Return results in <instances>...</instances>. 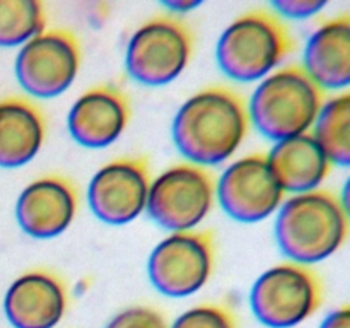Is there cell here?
<instances>
[{
    "label": "cell",
    "instance_id": "obj_1",
    "mask_svg": "<svg viewBox=\"0 0 350 328\" xmlns=\"http://www.w3.org/2000/svg\"><path fill=\"white\" fill-rule=\"evenodd\" d=\"M250 130L248 105L234 89L212 85L191 94L173 120V140L195 166H217L245 142Z\"/></svg>",
    "mask_w": 350,
    "mask_h": 328
},
{
    "label": "cell",
    "instance_id": "obj_2",
    "mask_svg": "<svg viewBox=\"0 0 350 328\" xmlns=\"http://www.w3.org/2000/svg\"><path fill=\"white\" fill-rule=\"evenodd\" d=\"M349 234L344 204L328 190L293 195L279 207L275 238L280 251L299 265L334 255Z\"/></svg>",
    "mask_w": 350,
    "mask_h": 328
},
{
    "label": "cell",
    "instance_id": "obj_3",
    "mask_svg": "<svg viewBox=\"0 0 350 328\" xmlns=\"http://www.w3.org/2000/svg\"><path fill=\"white\" fill-rule=\"evenodd\" d=\"M325 102L321 91L299 65L273 70L252 96L248 116L256 128L275 142L310 133Z\"/></svg>",
    "mask_w": 350,
    "mask_h": 328
},
{
    "label": "cell",
    "instance_id": "obj_4",
    "mask_svg": "<svg viewBox=\"0 0 350 328\" xmlns=\"http://www.w3.org/2000/svg\"><path fill=\"white\" fill-rule=\"evenodd\" d=\"M293 50V36L275 14L252 10L222 31L215 58L229 79L255 82L272 74Z\"/></svg>",
    "mask_w": 350,
    "mask_h": 328
},
{
    "label": "cell",
    "instance_id": "obj_5",
    "mask_svg": "<svg viewBox=\"0 0 350 328\" xmlns=\"http://www.w3.org/2000/svg\"><path fill=\"white\" fill-rule=\"evenodd\" d=\"M191 53L190 27L173 16H156L137 27L129 40L126 72L144 85H166L183 74Z\"/></svg>",
    "mask_w": 350,
    "mask_h": 328
},
{
    "label": "cell",
    "instance_id": "obj_6",
    "mask_svg": "<svg viewBox=\"0 0 350 328\" xmlns=\"http://www.w3.org/2000/svg\"><path fill=\"white\" fill-rule=\"evenodd\" d=\"M323 303V284L314 270L287 262L272 266L256 279L250 294L255 316L270 328L303 323Z\"/></svg>",
    "mask_w": 350,
    "mask_h": 328
},
{
    "label": "cell",
    "instance_id": "obj_7",
    "mask_svg": "<svg viewBox=\"0 0 350 328\" xmlns=\"http://www.w3.org/2000/svg\"><path fill=\"white\" fill-rule=\"evenodd\" d=\"M215 180L205 167L180 163L150 180L147 212L161 228L193 231L212 210Z\"/></svg>",
    "mask_w": 350,
    "mask_h": 328
},
{
    "label": "cell",
    "instance_id": "obj_8",
    "mask_svg": "<svg viewBox=\"0 0 350 328\" xmlns=\"http://www.w3.org/2000/svg\"><path fill=\"white\" fill-rule=\"evenodd\" d=\"M214 260L215 245L211 231L173 232L150 253L147 273L164 296L187 297L207 284Z\"/></svg>",
    "mask_w": 350,
    "mask_h": 328
},
{
    "label": "cell",
    "instance_id": "obj_9",
    "mask_svg": "<svg viewBox=\"0 0 350 328\" xmlns=\"http://www.w3.org/2000/svg\"><path fill=\"white\" fill-rule=\"evenodd\" d=\"M81 68V44L67 29H44L21 46L16 77L34 98H55L74 84Z\"/></svg>",
    "mask_w": 350,
    "mask_h": 328
},
{
    "label": "cell",
    "instance_id": "obj_10",
    "mask_svg": "<svg viewBox=\"0 0 350 328\" xmlns=\"http://www.w3.org/2000/svg\"><path fill=\"white\" fill-rule=\"evenodd\" d=\"M284 195L265 154H250L234 161L215 181L219 205L239 222H260L270 217L282 205Z\"/></svg>",
    "mask_w": 350,
    "mask_h": 328
},
{
    "label": "cell",
    "instance_id": "obj_11",
    "mask_svg": "<svg viewBox=\"0 0 350 328\" xmlns=\"http://www.w3.org/2000/svg\"><path fill=\"white\" fill-rule=\"evenodd\" d=\"M150 173L146 157H120L91 178L88 200L92 214L111 226L135 221L147 205Z\"/></svg>",
    "mask_w": 350,
    "mask_h": 328
},
{
    "label": "cell",
    "instance_id": "obj_12",
    "mask_svg": "<svg viewBox=\"0 0 350 328\" xmlns=\"http://www.w3.org/2000/svg\"><path fill=\"white\" fill-rule=\"evenodd\" d=\"M79 207V195L72 181L46 174L31 181L16 202V217L26 234L38 239L55 238L67 231Z\"/></svg>",
    "mask_w": 350,
    "mask_h": 328
},
{
    "label": "cell",
    "instance_id": "obj_13",
    "mask_svg": "<svg viewBox=\"0 0 350 328\" xmlns=\"http://www.w3.org/2000/svg\"><path fill=\"white\" fill-rule=\"evenodd\" d=\"M67 287L48 270H29L5 292L3 311L14 328H53L67 311Z\"/></svg>",
    "mask_w": 350,
    "mask_h": 328
},
{
    "label": "cell",
    "instance_id": "obj_14",
    "mask_svg": "<svg viewBox=\"0 0 350 328\" xmlns=\"http://www.w3.org/2000/svg\"><path fill=\"white\" fill-rule=\"evenodd\" d=\"M130 102L120 89L96 85L82 92L68 111V132L84 147L111 146L130 122Z\"/></svg>",
    "mask_w": 350,
    "mask_h": 328
},
{
    "label": "cell",
    "instance_id": "obj_15",
    "mask_svg": "<svg viewBox=\"0 0 350 328\" xmlns=\"http://www.w3.org/2000/svg\"><path fill=\"white\" fill-rule=\"evenodd\" d=\"M303 70L323 89H345L350 82V17H334L310 36Z\"/></svg>",
    "mask_w": 350,
    "mask_h": 328
},
{
    "label": "cell",
    "instance_id": "obj_16",
    "mask_svg": "<svg viewBox=\"0 0 350 328\" xmlns=\"http://www.w3.org/2000/svg\"><path fill=\"white\" fill-rule=\"evenodd\" d=\"M267 161L284 193L318 190L332 169V163L311 133L279 140L267 154Z\"/></svg>",
    "mask_w": 350,
    "mask_h": 328
},
{
    "label": "cell",
    "instance_id": "obj_17",
    "mask_svg": "<svg viewBox=\"0 0 350 328\" xmlns=\"http://www.w3.org/2000/svg\"><path fill=\"white\" fill-rule=\"evenodd\" d=\"M46 135L41 109L26 98L0 101V167H21L40 152Z\"/></svg>",
    "mask_w": 350,
    "mask_h": 328
},
{
    "label": "cell",
    "instance_id": "obj_18",
    "mask_svg": "<svg viewBox=\"0 0 350 328\" xmlns=\"http://www.w3.org/2000/svg\"><path fill=\"white\" fill-rule=\"evenodd\" d=\"M311 133L332 164L350 163V94L340 92L325 99Z\"/></svg>",
    "mask_w": 350,
    "mask_h": 328
},
{
    "label": "cell",
    "instance_id": "obj_19",
    "mask_svg": "<svg viewBox=\"0 0 350 328\" xmlns=\"http://www.w3.org/2000/svg\"><path fill=\"white\" fill-rule=\"evenodd\" d=\"M46 26L43 3L38 0H0V46H19L41 34Z\"/></svg>",
    "mask_w": 350,
    "mask_h": 328
},
{
    "label": "cell",
    "instance_id": "obj_20",
    "mask_svg": "<svg viewBox=\"0 0 350 328\" xmlns=\"http://www.w3.org/2000/svg\"><path fill=\"white\" fill-rule=\"evenodd\" d=\"M171 328H238L234 314L222 304H202L185 311Z\"/></svg>",
    "mask_w": 350,
    "mask_h": 328
},
{
    "label": "cell",
    "instance_id": "obj_21",
    "mask_svg": "<svg viewBox=\"0 0 350 328\" xmlns=\"http://www.w3.org/2000/svg\"><path fill=\"white\" fill-rule=\"evenodd\" d=\"M106 328H167L163 313L149 306H132L120 311Z\"/></svg>",
    "mask_w": 350,
    "mask_h": 328
},
{
    "label": "cell",
    "instance_id": "obj_22",
    "mask_svg": "<svg viewBox=\"0 0 350 328\" xmlns=\"http://www.w3.org/2000/svg\"><path fill=\"white\" fill-rule=\"evenodd\" d=\"M325 5V0H277L272 3L277 12L293 19H308L323 10Z\"/></svg>",
    "mask_w": 350,
    "mask_h": 328
},
{
    "label": "cell",
    "instance_id": "obj_23",
    "mask_svg": "<svg viewBox=\"0 0 350 328\" xmlns=\"http://www.w3.org/2000/svg\"><path fill=\"white\" fill-rule=\"evenodd\" d=\"M320 328H350V310L349 306H342L332 311L323 320Z\"/></svg>",
    "mask_w": 350,
    "mask_h": 328
},
{
    "label": "cell",
    "instance_id": "obj_24",
    "mask_svg": "<svg viewBox=\"0 0 350 328\" xmlns=\"http://www.w3.org/2000/svg\"><path fill=\"white\" fill-rule=\"evenodd\" d=\"M200 3L198 0H171V2H164V7H167L171 12H190L197 9Z\"/></svg>",
    "mask_w": 350,
    "mask_h": 328
}]
</instances>
